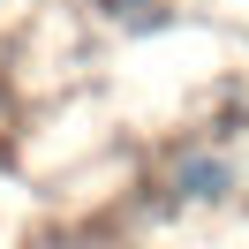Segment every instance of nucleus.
<instances>
[{"label": "nucleus", "mask_w": 249, "mask_h": 249, "mask_svg": "<svg viewBox=\"0 0 249 249\" xmlns=\"http://www.w3.org/2000/svg\"><path fill=\"white\" fill-rule=\"evenodd\" d=\"M227 189H234V166H227L219 151H181L174 174H166V196H174V204H219Z\"/></svg>", "instance_id": "obj_1"}, {"label": "nucleus", "mask_w": 249, "mask_h": 249, "mask_svg": "<svg viewBox=\"0 0 249 249\" xmlns=\"http://www.w3.org/2000/svg\"><path fill=\"white\" fill-rule=\"evenodd\" d=\"M98 8H106L121 31H159V23H166V8H159V0H98Z\"/></svg>", "instance_id": "obj_2"}, {"label": "nucleus", "mask_w": 249, "mask_h": 249, "mask_svg": "<svg viewBox=\"0 0 249 249\" xmlns=\"http://www.w3.org/2000/svg\"><path fill=\"white\" fill-rule=\"evenodd\" d=\"M61 249H98V242H61Z\"/></svg>", "instance_id": "obj_3"}]
</instances>
